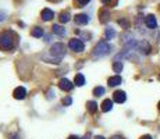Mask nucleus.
Returning a JSON list of instances; mask_svg holds the SVG:
<instances>
[{"label":"nucleus","mask_w":160,"mask_h":139,"mask_svg":"<svg viewBox=\"0 0 160 139\" xmlns=\"http://www.w3.org/2000/svg\"><path fill=\"white\" fill-rule=\"evenodd\" d=\"M14 47V39L11 32H2L0 33V49L8 52Z\"/></svg>","instance_id":"obj_1"},{"label":"nucleus","mask_w":160,"mask_h":139,"mask_svg":"<svg viewBox=\"0 0 160 139\" xmlns=\"http://www.w3.org/2000/svg\"><path fill=\"white\" fill-rule=\"evenodd\" d=\"M110 50H112V46H110L109 43H106L104 41H100L96 46H95L93 52H92V56H93L95 58L96 57H103V56L109 54Z\"/></svg>","instance_id":"obj_2"},{"label":"nucleus","mask_w":160,"mask_h":139,"mask_svg":"<svg viewBox=\"0 0 160 139\" xmlns=\"http://www.w3.org/2000/svg\"><path fill=\"white\" fill-rule=\"evenodd\" d=\"M50 54L53 57H57V58H61L64 54H66V46L63 43H54L50 49Z\"/></svg>","instance_id":"obj_3"},{"label":"nucleus","mask_w":160,"mask_h":139,"mask_svg":"<svg viewBox=\"0 0 160 139\" xmlns=\"http://www.w3.org/2000/svg\"><path fill=\"white\" fill-rule=\"evenodd\" d=\"M68 47L71 49V50L77 52V53H81V52L85 49V45L79 41V39H71V41L68 42Z\"/></svg>","instance_id":"obj_4"},{"label":"nucleus","mask_w":160,"mask_h":139,"mask_svg":"<svg viewBox=\"0 0 160 139\" xmlns=\"http://www.w3.org/2000/svg\"><path fill=\"white\" fill-rule=\"evenodd\" d=\"M13 96H14V99H17V100H22V99H25V96H27L25 88H22V86L15 88L14 92H13Z\"/></svg>","instance_id":"obj_5"},{"label":"nucleus","mask_w":160,"mask_h":139,"mask_svg":"<svg viewBox=\"0 0 160 139\" xmlns=\"http://www.w3.org/2000/svg\"><path fill=\"white\" fill-rule=\"evenodd\" d=\"M145 24H146V27L149 28V29H155V28L158 27V21H156V17H155V15H152V14L146 15Z\"/></svg>","instance_id":"obj_6"},{"label":"nucleus","mask_w":160,"mask_h":139,"mask_svg":"<svg viewBox=\"0 0 160 139\" xmlns=\"http://www.w3.org/2000/svg\"><path fill=\"white\" fill-rule=\"evenodd\" d=\"M113 100L117 102V103H124V102L127 100V95L122 91H117V92H114V95H113Z\"/></svg>","instance_id":"obj_7"},{"label":"nucleus","mask_w":160,"mask_h":139,"mask_svg":"<svg viewBox=\"0 0 160 139\" xmlns=\"http://www.w3.org/2000/svg\"><path fill=\"white\" fill-rule=\"evenodd\" d=\"M58 86H60V89H63V91L70 92L74 88V83H71L68 79L64 78V79H60V82H58Z\"/></svg>","instance_id":"obj_8"},{"label":"nucleus","mask_w":160,"mask_h":139,"mask_svg":"<svg viewBox=\"0 0 160 139\" xmlns=\"http://www.w3.org/2000/svg\"><path fill=\"white\" fill-rule=\"evenodd\" d=\"M74 20H75V22L78 24V25H85V24L89 22V17L87 14H77L75 17H74Z\"/></svg>","instance_id":"obj_9"},{"label":"nucleus","mask_w":160,"mask_h":139,"mask_svg":"<svg viewBox=\"0 0 160 139\" xmlns=\"http://www.w3.org/2000/svg\"><path fill=\"white\" fill-rule=\"evenodd\" d=\"M138 49H139V52L141 53H143V54H149L150 53V45L146 41L141 42L139 45H138Z\"/></svg>","instance_id":"obj_10"},{"label":"nucleus","mask_w":160,"mask_h":139,"mask_svg":"<svg viewBox=\"0 0 160 139\" xmlns=\"http://www.w3.org/2000/svg\"><path fill=\"white\" fill-rule=\"evenodd\" d=\"M53 17H54V13L50 8H43L42 10V20L43 21H50Z\"/></svg>","instance_id":"obj_11"},{"label":"nucleus","mask_w":160,"mask_h":139,"mask_svg":"<svg viewBox=\"0 0 160 139\" xmlns=\"http://www.w3.org/2000/svg\"><path fill=\"white\" fill-rule=\"evenodd\" d=\"M100 109H102L103 113H107V111H110L113 109V102L110 100V99H106V100L102 103V106H100Z\"/></svg>","instance_id":"obj_12"},{"label":"nucleus","mask_w":160,"mask_h":139,"mask_svg":"<svg viewBox=\"0 0 160 139\" xmlns=\"http://www.w3.org/2000/svg\"><path fill=\"white\" fill-rule=\"evenodd\" d=\"M121 82H122V79H121V77L120 75H116V77L109 78V86H117V85H120Z\"/></svg>","instance_id":"obj_13"},{"label":"nucleus","mask_w":160,"mask_h":139,"mask_svg":"<svg viewBox=\"0 0 160 139\" xmlns=\"http://www.w3.org/2000/svg\"><path fill=\"white\" fill-rule=\"evenodd\" d=\"M87 109H88L89 113H92V114H93L95 111L98 110V103H96V102H93V100L88 102V103H87Z\"/></svg>","instance_id":"obj_14"},{"label":"nucleus","mask_w":160,"mask_h":139,"mask_svg":"<svg viewBox=\"0 0 160 139\" xmlns=\"http://www.w3.org/2000/svg\"><path fill=\"white\" fill-rule=\"evenodd\" d=\"M52 31H53V33L60 35V36H63L64 33H66V29H64L63 27H60V25H53L52 27Z\"/></svg>","instance_id":"obj_15"},{"label":"nucleus","mask_w":160,"mask_h":139,"mask_svg":"<svg viewBox=\"0 0 160 139\" xmlns=\"http://www.w3.org/2000/svg\"><path fill=\"white\" fill-rule=\"evenodd\" d=\"M74 82H75L77 86H82V85L85 83L84 75H82V74H77V75H75V79H74Z\"/></svg>","instance_id":"obj_16"},{"label":"nucleus","mask_w":160,"mask_h":139,"mask_svg":"<svg viewBox=\"0 0 160 139\" xmlns=\"http://www.w3.org/2000/svg\"><path fill=\"white\" fill-rule=\"evenodd\" d=\"M31 35L35 36V38H41V36L43 35V29H42V28H39V27H35L32 29V32H31Z\"/></svg>","instance_id":"obj_17"},{"label":"nucleus","mask_w":160,"mask_h":139,"mask_svg":"<svg viewBox=\"0 0 160 139\" xmlns=\"http://www.w3.org/2000/svg\"><path fill=\"white\" fill-rule=\"evenodd\" d=\"M70 21V13L68 11H63V13L60 14V22L61 24H66Z\"/></svg>","instance_id":"obj_18"},{"label":"nucleus","mask_w":160,"mask_h":139,"mask_svg":"<svg viewBox=\"0 0 160 139\" xmlns=\"http://www.w3.org/2000/svg\"><path fill=\"white\" fill-rule=\"evenodd\" d=\"M104 36H106V39H113L116 36V31L113 28H107L106 32H104Z\"/></svg>","instance_id":"obj_19"},{"label":"nucleus","mask_w":160,"mask_h":139,"mask_svg":"<svg viewBox=\"0 0 160 139\" xmlns=\"http://www.w3.org/2000/svg\"><path fill=\"white\" fill-rule=\"evenodd\" d=\"M109 20V11L107 10H102L100 11V22H106V21Z\"/></svg>","instance_id":"obj_20"},{"label":"nucleus","mask_w":160,"mask_h":139,"mask_svg":"<svg viewBox=\"0 0 160 139\" xmlns=\"http://www.w3.org/2000/svg\"><path fill=\"white\" fill-rule=\"evenodd\" d=\"M93 93H95V96H102L104 93V88H102V86H96V88L93 89Z\"/></svg>","instance_id":"obj_21"},{"label":"nucleus","mask_w":160,"mask_h":139,"mask_svg":"<svg viewBox=\"0 0 160 139\" xmlns=\"http://www.w3.org/2000/svg\"><path fill=\"white\" fill-rule=\"evenodd\" d=\"M113 70H114L116 72H121V70H122V64H121V63H118V61H116V63L113 64Z\"/></svg>","instance_id":"obj_22"},{"label":"nucleus","mask_w":160,"mask_h":139,"mask_svg":"<svg viewBox=\"0 0 160 139\" xmlns=\"http://www.w3.org/2000/svg\"><path fill=\"white\" fill-rule=\"evenodd\" d=\"M77 4H78V7H84V6H87L91 0H75Z\"/></svg>","instance_id":"obj_23"},{"label":"nucleus","mask_w":160,"mask_h":139,"mask_svg":"<svg viewBox=\"0 0 160 139\" xmlns=\"http://www.w3.org/2000/svg\"><path fill=\"white\" fill-rule=\"evenodd\" d=\"M118 24H120V25H122L124 28H128V27H130V24H128L127 20H118Z\"/></svg>","instance_id":"obj_24"},{"label":"nucleus","mask_w":160,"mask_h":139,"mask_svg":"<svg viewBox=\"0 0 160 139\" xmlns=\"http://www.w3.org/2000/svg\"><path fill=\"white\" fill-rule=\"evenodd\" d=\"M71 103H72L71 97H66V99H63V104H64V106H70Z\"/></svg>","instance_id":"obj_25"},{"label":"nucleus","mask_w":160,"mask_h":139,"mask_svg":"<svg viewBox=\"0 0 160 139\" xmlns=\"http://www.w3.org/2000/svg\"><path fill=\"white\" fill-rule=\"evenodd\" d=\"M4 18H6V13H4V11H0V22H2Z\"/></svg>","instance_id":"obj_26"},{"label":"nucleus","mask_w":160,"mask_h":139,"mask_svg":"<svg viewBox=\"0 0 160 139\" xmlns=\"http://www.w3.org/2000/svg\"><path fill=\"white\" fill-rule=\"evenodd\" d=\"M68 139H81L79 137H77V135H71V137H70Z\"/></svg>","instance_id":"obj_27"},{"label":"nucleus","mask_w":160,"mask_h":139,"mask_svg":"<svg viewBox=\"0 0 160 139\" xmlns=\"http://www.w3.org/2000/svg\"><path fill=\"white\" fill-rule=\"evenodd\" d=\"M110 2H112V0H102V3H103V4H109Z\"/></svg>","instance_id":"obj_28"},{"label":"nucleus","mask_w":160,"mask_h":139,"mask_svg":"<svg viewBox=\"0 0 160 139\" xmlns=\"http://www.w3.org/2000/svg\"><path fill=\"white\" fill-rule=\"evenodd\" d=\"M110 139H124L122 137H118V135H116V137H113V138H110Z\"/></svg>","instance_id":"obj_29"},{"label":"nucleus","mask_w":160,"mask_h":139,"mask_svg":"<svg viewBox=\"0 0 160 139\" xmlns=\"http://www.w3.org/2000/svg\"><path fill=\"white\" fill-rule=\"evenodd\" d=\"M141 139H152V137H149V135H145V137H142Z\"/></svg>","instance_id":"obj_30"},{"label":"nucleus","mask_w":160,"mask_h":139,"mask_svg":"<svg viewBox=\"0 0 160 139\" xmlns=\"http://www.w3.org/2000/svg\"><path fill=\"white\" fill-rule=\"evenodd\" d=\"M95 139H104V138H103V137H96Z\"/></svg>","instance_id":"obj_31"},{"label":"nucleus","mask_w":160,"mask_h":139,"mask_svg":"<svg viewBox=\"0 0 160 139\" xmlns=\"http://www.w3.org/2000/svg\"><path fill=\"white\" fill-rule=\"evenodd\" d=\"M158 107H159V110H160V102H159V104H158Z\"/></svg>","instance_id":"obj_32"}]
</instances>
